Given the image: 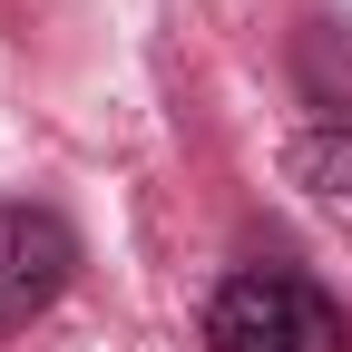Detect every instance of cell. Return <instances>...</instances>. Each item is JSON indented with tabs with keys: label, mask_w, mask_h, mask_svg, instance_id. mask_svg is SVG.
Returning a JSON list of instances; mask_svg holds the SVG:
<instances>
[{
	"label": "cell",
	"mask_w": 352,
	"mask_h": 352,
	"mask_svg": "<svg viewBox=\"0 0 352 352\" xmlns=\"http://www.w3.org/2000/svg\"><path fill=\"white\" fill-rule=\"evenodd\" d=\"M206 352H352L342 303L294 264H245L206 303Z\"/></svg>",
	"instance_id": "cell-1"
},
{
	"label": "cell",
	"mask_w": 352,
	"mask_h": 352,
	"mask_svg": "<svg viewBox=\"0 0 352 352\" xmlns=\"http://www.w3.org/2000/svg\"><path fill=\"white\" fill-rule=\"evenodd\" d=\"M69 264H78V235L50 206H0V342L69 294Z\"/></svg>",
	"instance_id": "cell-2"
},
{
	"label": "cell",
	"mask_w": 352,
	"mask_h": 352,
	"mask_svg": "<svg viewBox=\"0 0 352 352\" xmlns=\"http://www.w3.org/2000/svg\"><path fill=\"white\" fill-rule=\"evenodd\" d=\"M284 166H294V186H314V196H352V118L342 127H303L284 147Z\"/></svg>",
	"instance_id": "cell-3"
}]
</instances>
